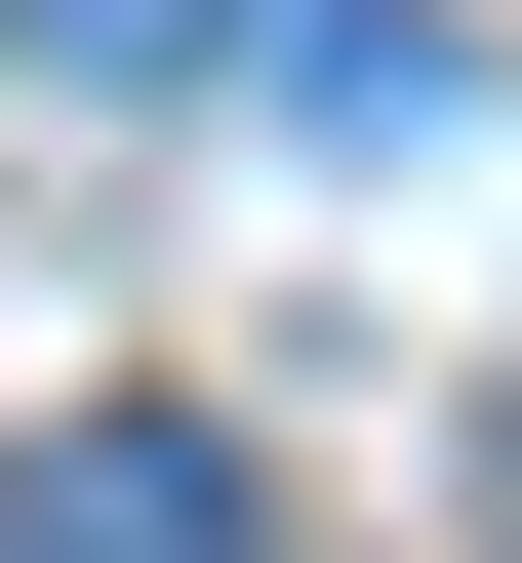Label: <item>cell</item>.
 <instances>
[{
    "label": "cell",
    "mask_w": 522,
    "mask_h": 563,
    "mask_svg": "<svg viewBox=\"0 0 522 563\" xmlns=\"http://www.w3.org/2000/svg\"><path fill=\"white\" fill-rule=\"evenodd\" d=\"M0 563H242V443L201 402H81V443H0Z\"/></svg>",
    "instance_id": "1"
},
{
    "label": "cell",
    "mask_w": 522,
    "mask_h": 563,
    "mask_svg": "<svg viewBox=\"0 0 522 563\" xmlns=\"http://www.w3.org/2000/svg\"><path fill=\"white\" fill-rule=\"evenodd\" d=\"M41 81H242V0H0Z\"/></svg>",
    "instance_id": "2"
}]
</instances>
